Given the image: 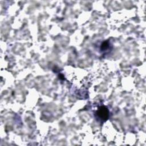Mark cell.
I'll list each match as a JSON object with an SVG mask.
<instances>
[{
  "label": "cell",
  "mask_w": 146,
  "mask_h": 146,
  "mask_svg": "<svg viewBox=\"0 0 146 146\" xmlns=\"http://www.w3.org/2000/svg\"><path fill=\"white\" fill-rule=\"evenodd\" d=\"M97 115L99 118L103 121H106L108 118L109 113L107 107L105 106H102L99 108L97 111Z\"/></svg>",
  "instance_id": "cell-1"
},
{
  "label": "cell",
  "mask_w": 146,
  "mask_h": 146,
  "mask_svg": "<svg viewBox=\"0 0 146 146\" xmlns=\"http://www.w3.org/2000/svg\"><path fill=\"white\" fill-rule=\"evenodd\" d=\"M108 48V43L107 42H104L101 46V48L102 50H106Z\"/></svg>",
  "instance_id": "cell-2"
}]
</instances>
